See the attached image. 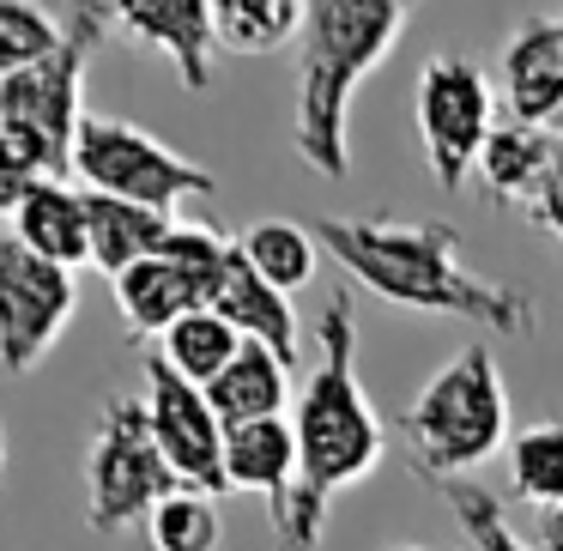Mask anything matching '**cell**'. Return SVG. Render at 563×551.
Masks as SVG:
<instances>
[{
	"label": "cell",
	"instance_id": "obj_1",
	"mask_svg": "<svg viewBox=\"0 0 563 551\" xmlns=\"http://www.w3.org/2000/svg\"><path fill=\"white\" fill-rule=\"evenodd\" d=\"M309 231L382 304L418 309V316H461L478 333H503V340L539 333L533 297L466 267L461 231L442 219H316Z\"/></svg>",
	"mask_w": 563,
	"mask_h": 551
},
{
	"label": "cell",
	"instance_id": "obj_2",
	"mask_svg": "<svg viewBox=\"0 0 563 551\" xmlns=\"http://www.w3.org/2000/svg\"><path fill=\"white\" fill-rule=\"evenodd\" d=\"M291 425H297V449H303V473H297L291 503L273 515V546L316 551L333 497L364 485L388 454V430H382L364 382H357V316L345 291L328 297V309L316 321V370L297 394Z\"/></svg>",
	"mask_w": 563,
	"mask_h": 551
},
{
	"label": "cell",
	"instance_id": "obj_3",
	"mask_svg": "<svg viewBox=\"0 0 563 551\" xmlns=\"http://www.w3.org/2000/svg\"><path fill=\"white\" fill-rule=\"evenodd\" d=\"M424 0H309L297 37V110L291 140L316 176L352 170V98L400 43Z\"/></svg>",
	"mask_w": 563,
	"mask_h": 551
},
{
	"label": "cell",
	"instance_id": "obj_4",
	"mask_svg": "<svg viewBox=\"0 0 563 551\" xmlns=\"http://www.w3.org/2000/svg\"><path fill=\"white\" fill-rule=\"evenodd\" d=\"M400 430H406V449L424 466L430 485L466 478L497 449H509L515 442L509 437V388H503V370H497V357H490V345L454 352L449 364L406 400Z\"/></svg>",
	"mask_w": 563,
	"mask_h": 551
},
{
	"label": "cell",
	"instance_id": "obj_5",
	"mask_svg": "<svg viewBox=\"0 0 563 551\" xmlns=\"http://www.w3.org/2000/svg\"><path fill=\"white\" fill-rule=\"evenodd\" d=\"M110 25L115 19L103 0H74L62 49L43 55L25 74L0 79V134L19 140V152L43 176L74 170V146H79V128H86V74L98 62V43L110 37Z\"/></svg>",
	"mask_w": 563,
	"mask_h": 551
},
{
	"label": "cell",
	"instance_id": "obj_6",
	"mask_svg": "<svg viewBox=\"0 0 563 551\" xmlns=\"http://www.w3.org/2000/svg\"><path fill=\"white\" fill-rule=\"evenodd\" d=\"M183 478L164 461L158 437H152L146 400H103L98 430L86 449V521L91 533H128L146 527L164 497H176Z\"/></svg>",
	"mask_w": 563,
	"mask_h": 551
},
{
	"label": "cell",
	"instance_id": "obj_7",
	"mask_svg": "<svg viewBox=\"0 0 563 551\" xmlns=\"http://www.w3.org/2000/svg\"><path fill=\"white\" fill-rule=\"evenodd\" d=\"M74 176L91 195H115V200L158 207V212H176L183 200H207L219 188L212 170H200L195 158L170 152L158 134L115 122V115H86L79 146H74Z\"/></svg>",
	"mask_w": 563,
	"mask_h": 551
},
{
	"label": "cell",
	"instance_id": "obj_8",
	"mask_svg": "<svg viewBox=\"0 0 563 551\" xmlns=\"http://www.w3.org/2000/svg\"><path fill=\"white\" fill-rule=\"evenodd\" d=\"M412 122H418V146L424 164L437 176V188H461L478 170V152L497 134V98L490 79L473 55H430L418 67V91H412Z\"/></svg>",
	"mask_w": 563,
	"mask_h": 551
},
{
	"label": "cell",
	"instance_id": "obj_9",
	"mask_svg": "<svg viewBox=\"0 0 563 551\" xmlns=\"http://www.w3.org/2000/svg\"><path fill=\"white\" fill-rule=\"evenodd\" d=\"M224 261H231V236L207 231V224H176L164 255L140 261L134 273L115 279V304L122 321L146 340H164L183 316L212 309V291L224 279Z\"/></svg>",
	"mask_w": 563,
	"mask_h": 551
},
{
	"label": "cell",
	"instance_id": "obj_10",
	"mask_svg": "<svg viewBox=\"0 0 563 551\" xmlns=\"http://www.w3.org/2000/svg\"><path fill=\"white\" fill-rule=\"evenodd\" d=\"M79 309V285L67 267H49L19 236H0V370H37L55 352Z\"/></svg>",
	"mask_w": 563,
	"mask_h": 551
},
{
	"label": "cell",
	"instance_id": "obj_11",
	"mask_svg": "<svg viewBox=\"0 0 563 551\" xmlns=\"http://www.w3.org/2000/svg\"><path fill=\"white\" fill-rule=\"evenodd\" d=\"M146 418L152 437H158L164 461L176 466L188 491H207V497H224V425L212 412L207 388H195L188 376H176L164 364V352H146Z\"/></svg>",
	"mask_w": 563,
	"mask_h": 551
},
{
	"label": "cell",
	"instance_id": "obj_12",
	"mask_svg": "<svg viewBox=\"0 0 563 551\" xmlns=\"http://www.w3.org/2000/svg\"><path fill=\"white\" fill-rule=\"evenodd\" d=\"M110 19L140 43V49H158L176 67L188 91L212 86V49H219V25H212V0H103Z\"/></svg>",
	"mask_w": 563,
	"mask_h": 551
},
{
	"label": "cell",
	"instance_id": "obj_13",
	"mask_svg": "<svg viewBox=\"0 0 563 551\" xmlns=\"http://www.w3.org/2000/svg\"><path fill=\"white\" fill-rule=\"evenodd\" d=\"M503 103H509V122L563 134V19L539 13L509 37V49H503Z\"/></svg>",
	"mask_w": 563,
	"mask_h": 551
},
{
	"label": "cell",
	"instance_id": "obj_14",
	"mask_svg": "<svg viewBox=\"0 0 563 551\" xmlns=\"http://www.w3.org/2000/svg\"><path fill=\"white\" fill-rule=\"evenodd\" d=\"M563 164V134L558 128H533V122H497V134L478 152V195L490 207H533L539 188L551 183V170Z\"/></svg>",
	"mask_w": 563,
	"mask_h": 551
},
{
	"label": "cell",
	"instance_id": "obj_15",
	"mask_svg": "<svg viewBox=\"0 0 563 551\" xmlns=\"http://www.w3.org/2000/svg\"><path fill=\"white\" fill-rule=\"evenodd\" d=\"M297 473H303V449H297L291 418H255V425L224 430V485L231 491H255L279 515L297 491Z\"/></svg>",
	"mask_w": 563,
	"mask_h": 551
},
{
	"label": "cell",
	"instance_id": "obj_16",
	"mask_svg": "<svg viewBox=\"0 0 563 551\" xmlns=\"http://www.w3.org/2000/svg\"><path fill=\"white\" fill-rule=\"evenodd\" d=\"M31 255H43L49 267L79 273L91 261V212H86V188H67L62 176H43L13 212V231Z\"/></svg>",
	"mask_w": 563,
	"mask_h": 551
},
{
	"label": "cell",
	"instance_id": "obj_17",
	"mask_svg": "<svg viewBox=\"0 0 563 551\" xmlns=\"http://www.w3.org/2000/svg\"><path fill=\"white\" fill-rule=\"evenodd\" d=\"M212 309H219V316L231 321V328L243 333V340L267 345V352L279 357V364H297L303 340H297L291 297H285L279 285H267L243 255H236V236H231V261H224V279H219V291H212Z\"/></svg>",
	"mask_w": 563,
	"mask_h": 551
},
{
	"label": "cell",
	"instance_id": "obj_18",
	"mask_svg": "<svg viewBox=\"0 0 563 551\" xmlns=\"http://www.w3.org/2000/svg\"><path fill=\"white\" fill-rule=\"evenodd\" d=\"M86 212H91V267L110 273V279L134 273L152 255H164V243L176 231V212L134 207V200H115V195H91V188H86Z\"/></svg>",
	"mask_w": 563,
	"mask_h": 551
},
{
	"label": "cell",
	"instance_id": "obj_19",
	"mask_svg": "<svg viewBox=\"0 0 563 551\" xmlns=\"http://www.w3.org/2000/svg\"><path fill=\"white\" fill-rule=\"evenodd\" d=\"M207 400H212V412H219L224 430L255 425V418H285V400H291V364H279L267 345L249 340L243 352H236V364L207 388Z\"/></svg>",
	"mask_w": 563,
	"mask_h": 551
},
{
	"label": "cell",
	"instance_id": "obj_20",
	"mask_svg": "<svg viewBox=\"0 0 563 551\" xmlns=\"http://www.w3.org/2000/svg\"><path fill=\"white\" fill-rule=\"evenodd\" d=\"M243 345L249 340L219 316V309H195V316H183L170 333H164L158 352H164V364H170L176 376H188L195 388H212V382L236 364V352H243Z\"/></svg>",
	"mask_w": 563,
	"mask_h": 551
},
{
	"label": "cell",
	"instance_id": "obj_21",
	"mask_svg": "<svg viewBox=\"0 0 563 551\" xmlns=\"http://www.w3.org/2000/svg\"><path fill=\"white\" fill-rule=\"evenodd\" d=\"M236 255H243L267 285H279V291L291 297L297 285L316 279L321 236L309 231V224H291V219H255L243 236H236Z\"/></svg>",
	"mask_w": 563,
	"mask_h": 551
},
{
	"label": "cell",
	"instance_id": "obj_22",
	"mask_svg": "<svg viewBox=\"0 0 563 551\" xmlns=\"http://www.w3.org/2000/svg\"><path fill=\"white\" fill-rule=\"evenodd\" d=\"M309 0H212V25H219V49L236 55H273L285 43L303 37Z\"/></svg>",
	"mask_w": 563,
	"mask_h": 551
},
{
	"label": "cell",
	"instance_id": "obj_23",
	"mask_svg": "<svg viewBox=\"0 0 563 551\" xmlns=\"http://www.w3.org/2000/svg\"><path fill=\"white\" fill-rule=\"evenodd\" d=\"M509 491L533 503L539 515L563 509V418H539V425L515 430L509 442Z\"/></svg>",
	"mask_w": 563,
	"mask_h": 551
},
{
	"label": "cell",
	"instance_id": "obj_24",
	"mask_svg": "<svg viewBox=\"0 0 563 551\" xmlns=\"http://www.w3.org/2000/svg\"><path fill=\"white\" fill-rule=\"evenodd\" d=\"M146 539H152V551H219V546H224L219 497L183 485L176 497H164L158 509H152Z\"/></svg>",
	"mask_w": 563,
	"mask_h": 551
},
{
	"label": "cell",
	"instance_id": "obj_25",
	"mask_svg": "<svg viewBox=\"0 0 563 551\" xmlns=\"http://www.w3.org/2000/svg\"><path fill=\"white\" fill-rule=\"evenodd\" d=\"M67 37V25L55 13H43L37 0H0V79L37 67L43 55H55Z\"/></svg>",
	"mask_w": 563,
	"mask_h": 551
},
{
	"label": "cell",
	"instance_id": "obj_26",
	"mask_svg": "<svg viewBox=\"0 0 563 551\" xmlns=\"http://www.w3.org/2000/svg\"><path fill=\"white\" fill-rule=\"evenodd\" d=\"M437 491H442V503L454 509V527H466L473 551H539V546H527V539L509 527L503 503L490 497L485 485H473V478H442Z\"/></svg>",
	"mask_w": 563,
	"mask_h": 551
},
{
	"label": "cell",
	"instance_id": "obj_27",
	"mask_svg": "<svg viewBox=\"0 0 563 551\" xmlns=\"http://www.w3.org/2000/svg\"><path fill=\"white\" fill-rule=\"evenodd\" d=\"M37 183H43V170L25 158V152H19V140L0 134V219H13L19 200H25Z\"/></svg>",
	"mask_w": 563,
	"mask_h": 551
},
{
	"label": "cell",
	"instance_id": "obj_28",
	"mask_svg": "<svg viewBox=\"0 0 563 551\" xmlns=\"http://www.w3.org/2000/svg\"><path fill=\"white\" fill-rule=\"evenodd\" d=\"M527 219H533L539 231H551V236H558V243H563V164H558V170H551V183L539 188V200H533V207H527Z\"/></svg>",
	"mask_w": 563,
	"mask_h": 551
},
{
	"label": "cell",
	"instance_id": "obj_29",
	"mask_svg": "<svg viewBox=\"0 0 563 551\" xmlns=\"http://www.w3.org/2000/svg\"><path fill=\"white\" fill-rule=\"evenodd\" d=\"M533 546H539V551H563V509H545V515H539Z\"/></svg>",
	"mask_w": 563,
	"mask_h": 551
},
{
	"label": "cell",
	"instance_id": "obj_30",
	"mask_svg": "<svg viewBox=\"0 0 563 551\" xmlns=\"http://www.w3.org/2000/svg\"><path fill=\"white\" fill-rule=\"evenodd\" d=\"M388 551H424V546H388Z\"/></svg>",
	"mask_w": 563,
	"mask_h": 551
},
{
	"label": "cell",
	"instance_id": "obj_31",
	"mask_svg": "<svg viewBox=\"0 0 563 551\" xmlns=\"http://www.w3.org/2000/svg\"><path fill=\"white\" fill-rule=\"evenodd\" d=\"M0 461H7V442H0Z\"/></svg>",
	"mask_w": 563,
	"mask_h": 551
}]
</instances>
